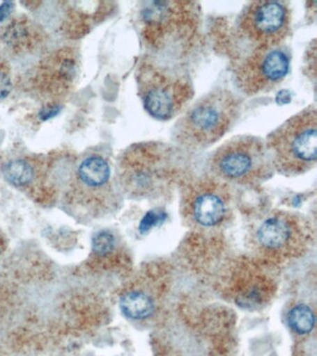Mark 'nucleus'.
<instances>
[{
	"label": "nucleus",
	"instance_id": "5",
	"mask_svg": "<svg viewBox=\"0 0 317 356\" xmlns=\"http://www.w3.org/2000/svg\"><path fill=\"white\" fill-rule=\"evenodd\" d=\"M275 171L294 177L316 165L317 111L310 105L269 134L265 139Z\"/></svg>",
	"mask_w": 317,
	"mask_h": 356
},
{
	"label": "nucleus",
	"instance_id": "20",
	"mask_svg": "<svg viewBox=\"0 0 317 356\" xmlns=\"http://www.w3.org/2000/svg\"><path fill=\"white\" fill-rule=\"evenodd\" d=\"M160 214H155V213H148L141 221L140 225V231L141 233L146 232L150 228L154 227L158 221H160V217H158Z\"/></svg>",
	"mask_w": 317,
	"mask_h": 356
},
{
	"label": "nucleus",
	"instance_id": "7",
	"mask_svg": "<svg viewBox=\"0 0 317 356\" xmlns=\"http://www.w3.org/2000/svg\"><path fill=\"white\" fill-rule=\"evenodd\" d=\"M208 167L213 177L238 184H256L275 171L265 140L255 136H238L211 154Z\"/></svg>",
	"mask_w": 317,
	"mask_h": 356
},
{
	"label": "nucleus",
	"instance_id": "22",
	"mask_svg": "<svg viewBox=\"0 0 317 356\" xmlns=\"http://www.w3.org/2000/svg\"><path fill=\"white\" fill-rule=\"evenodd\" d=\"M6 248V243H5L4 236L0 233V257H1L2 253H3Z\"/></svg>",
	"mask_w": 317,
	"mask_h": 356
},
{
	"label": "nucleus",
	"instance_id": "18",
	"mask_svg": "<svg viewBox=\"0 0 317 356\" xmlns=\"http://www.w3.org/2000/svg\"><path fill=\"white\" fill-rule=\"evenodd\" d=\"M13 86L12 69L9 61L0 53V102L10 96Z\"/></svg>",
	"mask_w": 317,
	"mask_h": 356
},
{
	"label": "nucleus",
	"instance_id": "9",
	"mask_svg": "<svg viewBox=\"0 0 317 356\" xmlns=\"http://www.w3.org/2000/svg\"><path fill=\"white\" fill-rule=\"evenodd\" d=\"M79 70V52L72 47H60L47 53L30 70L26 88L44 108H59L74 90Z\"/></svg>",
	"mask_w": 317,
	"mask_h": 356
},
{
	"label": "nucleus",
	"instance_id": "16",
	"mask_svg": "<svg viewBox=\"0 0 317 356\" xmlns=\"http://www.w3.org/2000/svg\"><path fill=\"white\" fill-rule=\"evenodd\" d=\"M288 320L289 325L295 332L308 334L314 330L316 316L309 306L299 305L289 312Z\"/></svg>",
	"mask_w": 317,
	"mask_h": 356
},
{
	"label": "nucleus",
	"instance_id": "10",
	"mask_svg": "<svg viewBox=\"0 0 317 356\" xmlns=\"http://www.w3.org/2000/svg\"><path fill=\"white\" fill-rule=\"evenodd\" d=\"M292 11L285 1L247 3L236 19V35L252 50L283 46L291 31Z\"/></svg>",
	"mask_w": 317,
	"mask_h": 356
},
{
	"label": "nucleus",
	"instance_id": "17",
	"mask_svg": "<svg viewBox=\"0 0 317 356\" xmlns=\"http://www.w3.org/2000/svg\"><path fill=\"white\" fill-rule=\"evenodd\" d=\"M116 241L110 231L101 230L93 236L91 241L93 254L95 259H105L115 252Z\"/></svg>",
	"mask_w": 317,
	"mask_h": 356
},
{
	"label": "nucleus",
	"instance_id": "1",
	"mask_svg": "<svg viewBox=\"0 0 317 356\" xmlns=\"http://www.w3.org/2000/svg\"><path fill=\"white\" fill-rule=\"evenodd\" d=\"M138 22L141 42L155 55L185 57L201 38V8L197 2L144 1Z\"/></svg>",
	"mask_w": 317,
	"mask_h": 356
},
{
	"label": "nucleus",
	"instance_id": "8",
	"mask_svg": "<svg viewBox=\"0 0 317 356\" xmlns=\"http://www.w3.org/2000/svg\"><path fill=\"white\" fill-rule=\"evenodd\" d=\"M65 155L58 152L12 156L2 163V174L10 185L47 204L56 200L58 191L65 184V177L70 171V168L65 171Z\"/></svg>",
	"mask_w": 317,
	"mask_h": 356
},
{
	"label": "nucleus",
	"instance_id": "12",
	"mask_svg": "<svg viewBox=\"0 0 317 356\" xmlns=\"http://www.w3.org/2000/svg\"><path fill=\"white\" fill-rule=\"evenodd\" d=\"M231 194L227 184L206 175L187 183L183 191L185 216L205 227L224 222L230 210Z\"/></svg>",
	"mask_w": 317,
	"mask_h": 356
},
{
	"label": "nucleus",
	"instance_id": "2",
	"mask_svg": "<svg viewBox=\"0 0 317 356\" xmlns=\"http://www.w3.org/2000/svg\"><path fill=\"white\" fill-rule=\"evenodd\" d=\"M185 152L163 141L133 143L119 154L116 170L119 183L132 196H149L166 181L171 182L188 163Z\"/></svg>",
	"mask_w": 317,
	"mask_h": 356
},
{
	"label": "nucleus",
	"instance_id": "14",
	"mask_svg": "<svg viewBox=\"0 0 317 356\" xmlns=\"http://www.w3.org/2000/svg\"><path fill=\"white\" fill-rule=\"evenodd\" d=\"M299 220L295 216L277 213L267 217L258 229V241L266 250L282 252L291 245L295 230L299 229Z\"/></svg>",
	"mask_w": 317,
	"mask_h": 356
},
{
	"label": "nucleus",
	"instance_id": "15",
	"mask_svg": "<svg viewBox=\"0 0 317 356\" xmlns=\"http://www.w3.org/2000/svg\"><path fill=\"white\" fill-rule=\"evenodd\" d=\"M122 313L130 319H146L154 314V298L141 289H132L125 291L119 300Z\"/></svg>",
	"mask_w": 317,
	"mask_h": 356
},
{
	"label": "nucleus",
	"instance_id": "11",
	"mask_svg": "<svg viewBox=\"0 0 317 356\" xmlns=\"http://www.w3.org/2000/svg\"><path fill=\"white\" fill-rule=\"evenodd\" d=\"M291 52L285 46L250 50L242 60H236V86L246 96L272 90L285 80L291 69Z\"/></svg>",
	"mask_w": 317,
	"mask_h": 356
},
{
	"label": "nucleus",
	"instance_id": "19",
	"mask_svg": "<svg viewBox=\"0 0 317 356\" xmlns=\"http://www.w3.org/2000/svg\"><path fill=\"white\" fill-rule=\"evenodd\" d=\"M316 40L313 41V43L310 44L309 46V51H307V54H306L305 63H306V70H307V74L310 79L313 80L314 83H316Z\"/></svg>",
	"mask_w": 317,
	"mask_h": 356
},
{
	"label": "nucleus",
	"instance_id": "3",
	"mask_svg": "<svg viewBox=\"0 0 317 356\" xmlns=\"http://www.w3.org/2000/svg\"><path fill=\"white\" fill-rule=\"evenodd\" d=\"M240 110V99L232 91L212 89L180 114L172 130L174 145L189 153L207 149L229 132Z\"/></svg>",
	"mask_w": 317,
	"mask_h": 356
},
{
	"label": "nucleus",
	"instance_id": "13",
	"mask_svg": "<svg viewBox=\"0 0 317 356\" xmlns=\"http://www.w3.org/2000/svg\"><path fill=\"white\" fill-rule=\"evenodd\" d=\"M46 30L27 15L10 18L0 27V46L15 58L37 54L48 43Z\"/></svg>",
	"mask_w": 317,
	"mask_h": 356
},
{
	"label": "nucleus",
	"instance_id": "21",
	"mask_svg": "<svg viewBox=\"0 0 317 356\" xmlns=\"http://www.w3.org/2000/svg\"><path fill=\"white\" fill-rule=\"evenodd\" d=\"M13 8H15V3L13 2H4L3 4L0 6V22H3L10 19Z\"/></svg>",
	"mask_w": 317,
	"mask_h": 356
},
{
	"label": "nucleus",
	"instance_id": "6",
	"mask_svg": "<svg viewBox=\"0 0 317 356\" xmlns=\"http://www.w3.org/2000/svg\"><path fill=\"white\" fill-rule=\"evenodd\" d=\"M138 94L144 110L152 118L167 122L180 115L193 99L190 80L147 55L136 69Z\"/></svg>",
	"mask_w": 317,
	"mask_h": 356
},
{
	"label": "nucleus",
	"instance_id": "4",
	"mask_svg": "<svg viewBox=\"0 0 317 356\" xmlns=\"http://www.w3.org/2000/svg\"><path fill=\"white\" fill-rule=\"evenodd\" d=\"M63 188V202L75 213L97 216L116 207L118 197L112 166L104 153L91 152L72 165Z\"/></svg>",
	"mask_w": 317,
	"mask_h": 356
}]
</instances>
